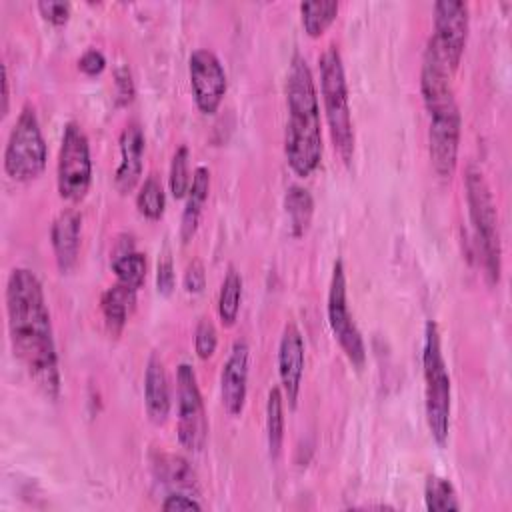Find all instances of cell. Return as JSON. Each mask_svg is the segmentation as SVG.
<instances>
[{"instance_id": "cell-32", "label": "cell", "mask_w": 512, "mask_h": 512, "mask_svg": "<svg viewBox=\"0 0 512 512\" xmlns=\"http://www.w3.org/2000/svg\"><path fill=\"white\" fill-rule=\"evenodd\" d=\"M182 284H184V290L188 294H200L204 290V286H206V270H204V264L198 258L188 262V266L184 270Z\"/></svg>"}, {"instance_id": "cell-17", "label": "cell", "mask_w": 512, "mask_h": 512, "mask_svg": "<svg viewBox=\"0 0 512 512\" xmlns=\"http://www.w3.org/2000/svg\"><path fill=\"white\" fill-rule=\"evenodd\" d=\"M144 406L154 424H164L170 414V384L162 358L152 352L144 372Z\"/></svg>"}, {"instance_id": "cell-11", "label": "cell", "mask_w": 512, "mask_h": 512, "mask_svg": "<svg viewBox=\"0 0 512 512\" xmlns=\"http://www.w3.org/2000/svg\"><path fill=\"white\" fill-rule=\"evenodd\" d=\"M470 10L462 0H438L434 4V32L428 38L442 62L454 72L466 48Z\"/></svg>"}, {"instance_id": "cell-28", "label": "cell", "mask_w": 512, "mask_h": 512, "mask_svg": "<svg viewBox=\"0 0 512 512\" xmlns=\"http://www.w3.org/2000/svg\"><path fill=\"white\" fill-rule=\"evenodd\" d=\"M188 160H190L188 146L186 144L178 146L174 156H172L170 174H168V186H170V192L176 200L186 198L190 182H192V176H190V170H188Z\"/></svg>"}, {"instance_id": "cell-8", "label": "cell", "mask_w": 512, "mask_h": 512, "mask_svg": "<svg viewBox=\"0 0 512 512\" xmlns=\"http://www.w3.org/2000/svg\"><path fill=\"white\" fill-rule=\"evenodd\" d=\"M92 182L90 142L82 126L66 122L56 164V186L64 200L78 202L86 196Z\"/></svg>"}, {"instance_id": "cell-2", "label": "cell", "mask_w": 512, "mask_h": 512, "mask_svg": "<svg viewBox=\"0 0 512 512\" xmlns=\"http://www.w3.org/2000/svg\"><path fill=\"white\" fill-rule=\"evenodd\" d=\"M452 70L428 42L420 68V92L428 112V152L434 172L448 180L458 164L462 116L452 88Z\"/></svg>"}, {"instance_id": "cell-12", "label": "cell", "mask_w": 512, "mask_h": 512, "mask_svg": "<svg viewBox=\"0 0 512 512\" xmlns=\"http://www.w3.org/2000/svg\"><path fill=\"white\" fill-rule=\"evenodd\" d=\"M188 76L198 110L204 114H214L228 88L226 70L218 54L210 48H196L188 58Z\"/></svg>"}, {"instance_id": "cell-22", "label": "cell", "mask_w": 512, "mask_h": 512, "mask_svg": "<svg viewBox=\"0 0 512 512\" xmlns=\"http://www.w3.org/2000/svg\"><path fill=\"white\" fill-rule=\"evenodd\" d=\"M266 440L272 460H278L284 442V394L280 386H272L266 400Z\"/></svg>"}, {"instance_id": "cell-10", "label": "cell", "mask_w": 512, "mask_h": 512, "mask_svg": "<svg viewBox=\"0 0 512 512\" xmlns=\"http://www.w3.org/2000/svg\"><path fill=\"white\" fill-rule=\"evenodd\" d=\"M326 312H328L330 330H332L334 338L338 340L342 352L352 362V366L362 368L364 362H366V346H364L362 332L356 326V322L350 314V308H348L346 272H344V264H342L340 258L332 266Z\"/></svg>"}, {"instance_id": "cell-36", "label": "cell", "mask_w": 512, "mask_h": 512, "mask_svg": "<svg viewBox=\"0 0 512 512\" xmlns=\"http://www.w3.org/2000/svg\"><path fill=\"white\" fill-rule=\"evenodd\" d=\"M8 98H10V92H8V68L4 64L2 66V116H6V112H8Z\"/></svg>"}, {"instance_id": "cell-24", "label": "cell", "mask_w": 512, "mask_h": 512, "mask_svg": "<svg viewBox=\"0 0 512 512\" xmlns=\"http://www.w3.org/2000/svg\"><path fill=\"white\" fill-rule=\"evenodd\" d=\"M242 302V276L234 266H228L220 292H218V316L222 326H234Z\"/></svg>"}, {"instance_id": "cell-23", "label": "cell", "mask_w": 512, "mask_h": 512, "mask_svg": "<svg viewBox=\"0 0 512 512\" xmlns=\"http://www.w3.org/2000/svg\"><path fill=\"white\" fill-rule=\"evenodd\" d=\"M284 208H286V214H288V218H290L292 234H294V236H302V234L308 230L310 220H312V214H314V200H312V194H310L304 186L292 184V186L286 190Z\"/></svg>"}, {"instance_id": "cell-1", "label": "cell", "mask_w": 512, "mask_h": 512, "mask_svg": "<svg viewBox=\"0 0 512 512\" xmlns=\"http://www.w3.org/2000/svg\"><path fill=\"white\" fill-rule=\"evenodd\" d=\"M6 316L14 356L34 386L50 400L60 396L62 378L52 318L40 278L24 266L10 270L6 280Z\"/></svg>"}, {"instance_id": "cell-20", "label": "cell", "mask_w": 512, "mask_h": 512, "mask_svg": "<svg viewBox=\"0 0 512 512\" xmlns=\"http://www.w3.org/2000/svg\"><path fill=\"white\" fill-rule=\"evenodd\" d=\"M112 270L118 282L138 290L146 280V254L134 248L130 236H122L112 252Z\"/></svg>"}, {"instance_id": "cell-27", "label": "cell", "mask_w": 512, "mask_h": 512, "mask_svg": "<svg viewBox=\"0 0 512 512\" xmlns=\"http://www.w3.org/2000/svg\"><path fill=\"white\" fill-rule=\"evenodd\" d=\"M166 206V194L162 182L152 174L146 176L136 192V208L138 212L148 220H158L164 214Z\"/></svg>"}, {"instance_id": "cell-19", "label": "cell", "mask_w": 512, "mask_h": 512, "mask_svg": "<svg viewBox=\"0 0 512 512\" xmlns=\"http://www.w3.org/2000/svg\"><path fill=\"white\" fill-rule=\"evenodd\" d=\"M136 292L138 290H134L122 282H116L102 292L100 310H102L106 328L112 336H118L124 330L126 320L136 304Z\"/></svg>"}, {"instance_id": "cell-26", "label": "cell", "mask_w": 512, "mask_h": 512, "mask_svg": "<svg viewBox=\"0 0 512 512\" xmlns=\"http://www.w3.org/2000/svg\"><path fill=\"white\" fill-rule=\"evenodd\" d=\"M424 502L430 512H444V510H460V502L456 490L448 478L442 476H428L424 484Z\"/></svg>"}, {"instance_id": "cell-33", "label": "cell", "mask_w": 512, "mask_h": 512, "mask_svg": "<svg viewBox=\"0 0 512 512\" xmlns=\"http://www.w3.org/2000/svg\"><path fill=\"white\" fill-rule=\"evenodd\" d=\"M106 68V56L98 48H86L78 58V70L86 76H98Z\"/></svg>"}, {"instance_id": "cell-35", "label": "cell", "mask_w": 512, "mask_h": 512, "mask_svg": "<svg viewBox=\"0 0 512 512\" xmlns=\"http://www.w3.org/2000/svg\"><path fill=\"white\" fill-rule=\"evenodd\" d=\"M114 84H116V96H118V102L120 104H128L134 96V82H132V76H130V70L128 68H118L116 70V76H114Z\"/></svg>"}, {"instance_id": "cell-30", "label": "cell", "mask_w": 512, "mask_h": 512, "mask_svg": "<svg viewBox=\"0 0 512 512\" xmlns=\"http://www.w3.org/2000/svg\"><path fill=\"white\" fill-rule=\"evenodd\" d=\"M174 282H176V274H174V262L170 256L168 246H164L158 264H156V288L160 294L168 296L174 290Z\"/></svg>"}, {"instance_id": "cell-29", "label": "cell", "mask_w": 512, "mask_h": 512, "mask_svg": "<svg viewBox=\"0 0 512 512\" xmlns=\"http://www.w3.org/2000/svg\"><path fill=\"white\" fill-rule=\"evenodd\" d=\"M218 346V332L216 326L212 324L210 318H200L194 330V350L198 354V358L208 360Z\"/></svg>"}, {"instance_id": "cell-34", "label": "cell", "mask_w": 512, "mask_h": 512, "mask_svg": "<svg viewBox=\"0 0 512 512\" xmlns=\"http://www.w3.org/2000/svg\"><path fill=\"white\" fill-rule=\"evenodd\" d=\"M194 496H196V494L172 490V492L162 500V510H166V512H174V510H202V504H200Z\"/></svg>"}, {"instance_id": "cell-9", "label": "cell", "mask_w": 512, "mask_h": 512, "mask_svg": "<svg viewBox=\"0 0 512 512\" xmlns=\"http://www.w3.org/2000/svg\"><path fill=\"white\" fill-rule=\"evenodd\" d=\"M176 398H178V442L192 452H200L208 438V416L198 386L194 368L182 362L176 368Z\"/></svg>"}, {"instance_id": "cell-13", "label": "cell", "mask_w": 512, "mask_h": 512, "mask_svg": "<svg viewBox=\"0 0 512 512\" xmlns=\"http://www.w3.org/2000/svg\"><path fill=\"white\" fill-rule=\"evenodd\" d=\"M304 338L296 322H286L278 344V376L282 394L294 408L304 376Z\"/></svg>"}, {"instance_id": "cell-4", "label": "cell", "mask_w": 512, "mask_h": 512, "mask_svg": "<svg viewBox=\"0 0 512 512\" xmlns=\"http://www.w3.org/2000/svg\"><path fill=\"white\" fill-rule=\"evenodd\" d=\"M318 68H320V94H322L324 114L328 120L330 138L340 158L346 164H350L354 156V124H352V112H350L344 62L336 44L326 46V50L318 58Z\"/></svg>"}, {"instance_id": "cell-6", "label": "cell", "mask_w": 512, "mask_h": 512, "mask_svg": "<svg viewBox=\"0 0 512 512\" xmlns=\"http://www.w3.org/2000/svg\"><path fill=\"white\" fill-rule=\"evenodd\" d=\"M422 372H424V412L430 436L438 446H444L450 434L452 410V384L444 362L440 332L434 320L424 326L422 346Z\"/></svg>"}, {"instance_id": "cell-18", "label": "cell", "mask_w": 512, "mask_h": 512, "mask_svg": "<svg viewBox=\"0 0 512 512\" xmlns=\"http://www.w3.org/2000/svg\"><path fill=\"white\" fill-rule=\"evenodd\" d=\"M208 192H210V170L206 166H196L188 194H186L182 218H180V238L184 244L190 242L198 230L202 208L208 200Z\"/></svg>"}, {"instance_id": "cell-31", "label": "cell", "mask_w": 512, "mask_h": 512, "mask_svg": "<svg viewBox=\"0 0 512 512\" xmlns=\"http://www.w3.org/2000/svg\"><path fill=\"white\" fill-rule=\"evenodd\" d=\"M38 10L48 22L60 26V24L68 22L72 6H70V2H64V0H40Z\"/></svg>"}, {"instance_id": "cell-15", "label": "cell", "mask_w": 512, "mask_h": 512, "mask_svg": "<svg viewBox=\"0 0 512 512\" xmlns=\"http://www.w3.org/2000/svg\"><path fill=\"white\" fill-rule=\"evenodd\" d=\"M144 132L136 120L128 122L120 134V164L114 172V184L118 192H130L144 168Z\"/></svg>"}, {"instance_id": "cell-21", "label": "cell", "mask_w": 512, "mask_h": 512, "mask_svg": "<svg viewBox=\"0 0 512 512\" xmlns=\"http://www.w3.org/2000/svg\"><path fill=\"white\" fill-rule=\"evenodd\" d=\"M156 478L170 490L198 494V478L188 460L178 454H158L152 462Z\"/></svg>"}, {"instance_id": "cell-14", "label": "cell", "mask_w": 512, "mask_h": 512, "mask_svg": "<svg viewBox=\"0 0 512 512\" xmlns=\"http://www.w3.org/2000/svg\"><path fill=\"white\" fill-rule=\"evenodd\" d=\"M248 362L250 348L246 340H236L230 348V354L222 366L220 374V396L222 406L228 414L238 416L244 410L248 394Z\"/></svg>"}, {"instance_id": "cell-25", "label": "cell", "mask_w": 512, "mask_h": 512, "mask_svg": "<svg viewBox=\"0 0 512 512\" xmlns=\"http://www.w3.org/2000/svg\"><path fill=\"white\" fill-rule=\"evenodd\" d=\"M340 4L336 0H312L300 4V16L302 26L308 32V36L316 38L320 36L336 18Z\"/></svg>"}, {"instance_id": "cell-3", "label": "cell", "mask_w": 512, "mask_h": 512, "mask_svg": "<svg viewBox=\"0 0 512 512\" xmlns=\"http://www.w3.org/2000/svg\"><path fill=\"white\" fill-rule=\"evenodd\" d=\"M288 122L284 154L298 176H310L322 160L320 102L312 70L300 52L292 54L286 76Z\"/></svg>"}, {"instance_id": "cell-16", "label": "cell", "mask_w": 512, "mask_h": 512, "mask_svg": "<svg viewBox=\"0 0 512 512\" xmlns=\"http://www.w3.org/2000/svg\"><path fill=\"white\" fill-rule=\"evenodd\" d=\"M80 232H82V216L74 208H64L52 220L50 244L54 250L56 264L62 272L72 270L78 260Z\"/></svg>"}, {"instance_id": "cell-7", "label": "cell", "mask_w": 512, "mask_h": 512, "mask_svg": "<svg viewBox=\"0 0 512 512\" xmlns=\"http://www.w3.org/2000/svg\"><path fill=\"white\" fill-rule=\"evenodd\" d=\"M48 160V146L34 106L24 104L8 134L4 148V172L18 182L38 178Z\"/></svg>"}, {"instance_id": "cell-5", "label": "cell", "mask_w": 512, "mask_h": 512, "mask_svg": "<svg viewBox=\"0 0 512 512\" xmlns=\"http://www.w3.org/2000/svg\"><path fill=\"white\" fill-rule=\"evenodd\" d=\"M464 188H466L468 212H470L478 252L482 258L484 274L488 282L494 286L500 282V272H502V244H500L494 196L490 192L488 180L480 166L476 164L466 166Z\"/></svg>"}]
</instances>
